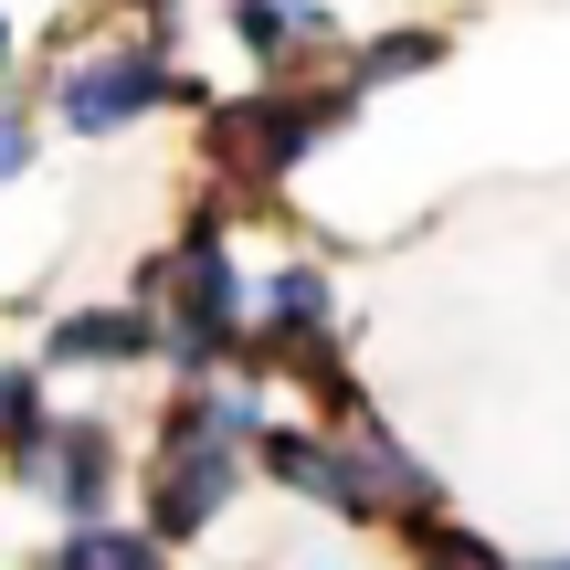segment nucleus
<instances>
[{"instance_id": "obj_15", "label": "nucleus", "mask_w": 570, "mask_h": 570, "mask_svg": "<svg viewBox=\"0 0 570 570\" xmlns=\"http://www.w3.org/2000/svg\"><path fill=\"white\" fill-rule=\"evenodd\" d=\"M11 53H21V32H11V21H0V63H11Z\"/></svg>"}, {"instance_id": "obj_6", "label": "nucleus", "mask_w": 570, "mask_h": 570, "mask_svg": "<svg viewBox=\"0 0 570 570\" xmlns=\"http://www.w3.org/2000/svg\"><path fill=\"white\" fill-rule=\"evenodd\" d=\"M233 487H244V444H190V433H159L148 454V529L169 550H190L202 529H223Z\"/></svg>"}, {"instance_id": "obj_13", "label": "nucleus", "mask_w": 570, "mask_h": 570, "mask_svg": "<svg viewBox=\"0 0 570 570\" xmlns=\"http://www.w3.org/2000/svg\"><path fill=\"white\" fill-rule=\"evenodd\" d=\"M32 159H42V117H32L21 96H0V190H11Z\"/></svg>"}, {"instance_id": "obj_8", "label": "nucleus", "mask_w": 570, "mask_h": 570, "mask_svg": "<svg viewBox=\"0 0 570 570\" xmlns=\"http://www.w3.org/2000/svg\"><path fill=\"white\" fill-rule=\"evenodd\" d=\"M138 360H169L159 338V306L127 296V306H75V317H53V338H42V370H138Z\"/></svg>"}, {"instance_id": "obj_9", "label": "nucleus", "mask_w": 570, "mask_h": 570, "mask_svg": "<svg viewBox=\"0 0 570 570\" xmlns=\"http://www.w3.org/2000/svg\"><path fill=\"white\" fill-rule=\"evenodd\" d=\"M233 42H244L275 85H296L306 63L338 53V11H327V0H233Z\"/></svg>"}, {"instance_id": "obj_3", "label": "nucleus", "mask_w": 570, "mask_h": 570, "mask_svg": "<svg viewBox=\"0 0 570 570\" xmlns=\"http://www.w3.org/2000/svg\"><path fill=\"white\" fill-rule=\"evenodd\" d=\"M159 106H190V85H180V63H169V42H148V32H106L53 75V117L75 127V138H127V127L159 117Z\"/></svg>"}, {"instance_id": "obj_4", "label": "nucleus", "mask_w": 570, "mask_h": 570, "mask_svg": "<svg viewBox=\"0 0 570 570\" xmlns=\"http://www.w3.org/2000/svg\"><path fill=\"white\" fill-rule=\"evenodd\" d=\"M0 465H11V487L32 497V508H53L63 529H85V518L117 508V433L85 423V412H42Z\"/></svg>"}, {"instance_id": "obj_5", "label": "nucleus", "mask_w": 570, "mask_h": 570, "mask_svg": "<svg viewBox=\"0 0 570 570\" xmlns=\"http://www.w3.org/2000/svg\"><path fill=\"white\" fill-rule=\"evenodd\" d=\"M254 465H265L285 497H306V508L348 518V529H381V497H370L360 454H348V423H275L265 444H254Z\"/></svg>"}, {"instance_id": "obj_12", "label": "nucleus", "mask_w": 570, "mask_h": 570, "mask_svg": "<svg viewBox=\"0 0 570 570\" xmlns=\"http://www.w3.org/2000/svg\"><path fill=\"white\" fill-rule=\"evenodd\" d=\"M42 423V360H0V454Z\"/></svg>"}, {"instance_id": "obj_10", "label": "nucleus", "mask_w": 570, "mask_h": 570, "mask_svg": "<svg viewBox=\"0 0 570 570\" xmlns=\"http://www.w3.org/2000/svg\"><path fill=\"white\" fill-rule=\"evenodd\" d=\"M53 570H169L159 529H117V518H85V529L53 539Z\"/></svg>"}, {"instance_id": "obj_2", "label": "nucleus", "mask_w": 570, "mask_h": 570, "mask_svg": "<svg viewBox=\"0 0 570 570\" xmlns=\"http://www.w3.org/2000/svg\"><path fill=\"white\" fill-rule=\"evenodd\" d=\"M360 106V85H265V96H212L202 106V169L233 202H265L275 180H296V159Z\"/></svg>"}, {"instance_id": "obj_1", "label": "nucleus", "mask_w": 570, "mask_h": 570, "mask_svg": "<svg viewBox=\"0 0 570 570\" xmlns=\"http://www.w3.org/2000/svg\"><path fill=\"white\" fill-rule=\"evenodd\" d=\"M138 296L159 306V338H169V370L190 381H233V360H254V275H233V223L223 202H202L180 223V244L138 275Z\"/></svg>"}, {"instance_id": "obj_14", "label": "nucleus", "mask_w": 570, "mask_h": 570, "mask_svg": "<svg viewBox=\"0 0 570 570\" xmlns=\"http://www.w3.org/2000/svg\"><path fill=\"white\" fill-rule=\"evenodd\" d=\"M518 570H570V550H539V560H518Z\"/></svg>"}, {"instance_id": "obj_11", "label": "nucleus", "mask_w": 570, "mask_h": 570, "mask_svg": "<svg viewBox=\"0 0 570 570\" xmlns=\"http://www.w3.org/2000/svg\"><path fill=\"white\" fill-rule=\"evenodd\" d=\"M433 63H444V21H412V32H381V42H360V53H348V85H402V75H433Z\"/></svg>"}, {"instance_id": "obj_7", "label": "nucleus", "mask_w": 570, "mask_h": 570, "mask_svg": "<svg viewBox=\"0 0 570 570\" xmlns=\"http://www.w3.org/2000/svg\"><path fill=\"white\" fill-rule=\"evenodd\" d=\"M306 348H338V285L327 265H306V254H275L265 275H254V360L244 370H296Z\"/></svg>"}]
</instances>
